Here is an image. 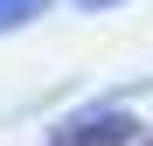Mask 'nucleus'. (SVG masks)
Instances as JSON below:
<instances>
[{
	"mask_svg": "<svg viewBox=\"0 0 153 146\" xmlns=\"http://www.w3.org/2000/svg\"><path fill=\"white\" fill-rule=\"evenodd\" d=\"M139 146H153V125H146V139H139Z\"/></svg>",
	"mask_w": 153,
	"mask_h": 146,
	"instance_id": "nucleus-4",
	"label": "nucleus"
},
{
	"mask_svg": "<svg viewBox=\"0 0 153 146\" xmlns=\"http://www.w3.org/2000/svg\"><path fill=\"white\" fill-rule=\"evenodd\" d=\"M56 0H0V35H14V28H28V21H42Z\"/></svg>",
	"mask_w": 153,
	"mask_h": 146,
	"instance_id": "nucleus-2",
	"label": "nucleus"
},
{
	"mask_svg": "<svg viewBox=\"0 0 153 146\" xmlns=\"http://www.w3.org/2000/svg\"><path fill=\"white\" fill-rule=\"evenodd\" d=\"M76 14H111V7H125V0H70Z\"/></svg>",
	"mask_w": 153,
	"mask_h": 146,
	"instance_id": "nucleus-3",
	"label": "nucleus"
},
{
	"mask_svg": "<svg viewBox=\"0 0 153 146\" xmlns=\"http://www.w3.org/2000/svg\"><path fill=\"white\" fill-rule=\"evenodd\" d=\"M139 139H146V125L132 104H84V111L56 118V132L42 146H139Z\"/></svg>",
	"mask_w": 153,
	"mask_h": 146,
	"instance_id": "nucleus-1",
	"label": "nucleus"
}]
</instances>
